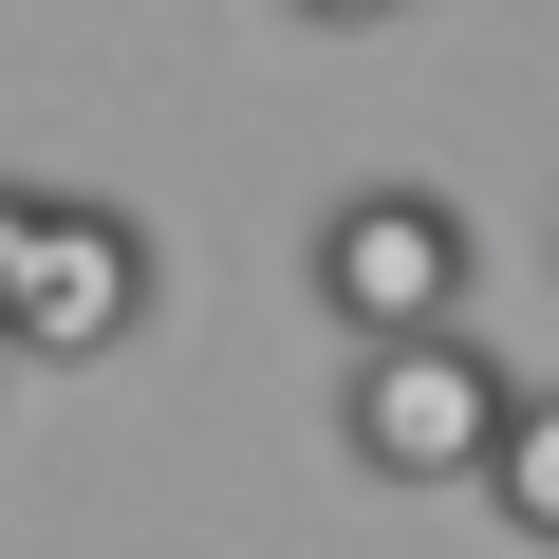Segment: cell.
<instances>
[{
	"instance_id": "1",
	"label": "cell",
	"mask_w": 559,
	"mask_h": 559,
	"mask_svg": "<svg viewBox=\"0 0 559 559\" xmlns=\"http://www.w3.org/2000/svg\"><path fill=\"white\" fill-rule=\"evenodd\" d=\"M503 411H522V373H503V355H485L466 318L355 336V373H336V448H355L373 485H485Z\"/></svg>"
},
{
	"instance_id": "2",
	"label": "cell",
	"mask_w": 559,
	"mask_h": 559,
	"mask_svg": "<svg viewBox=\"0 0 559 559\" xmlns=\"http://www.w3.org/2000/svg\"><path fill=\"white\" fill-rule=\"evenodd\" d=\"M466 261H485V242H466L448 187H411V168H392V187H336V205H318V318H336V336L466 318Z\"/></svg>"
},
{
	"instance_id": "3",
	"label": "cell",
	"mask_w": 559,
	"mask_h": 559,
	"mask_svg": "<svg viewBox=\"0 0 559 559\" xmlns=\"http://www.w3.org/2000/svg\"><path fill=\"white\" fill-rule=\"evenodd\" d=\"M131 318H150V224L38 187V261H20V299H0V373H75V355H112Z\"/></svg>"
},
{
	"instance_id": "4",
	"label": "cell",
	"mask_w": 559,
	"mask_h": 559,
	"mask_svg": "<svg viewBox=\"0 0 559 559\" xmlns=\"http://www.w3.org/2000/svg\"><path fill=\"white\" fill-rule=\"evenodd\" d=\"M485 503H503L522 540H559V392H522V411H503V448H485Z\"/></svg>"
},
{
	"instance_id": "5",
	"label": "cell",
	"mask_w": 559,
	"mask_h": 559,
	"mask_svg": "<svg viewBox=\"0 0 559 559\" xmlns=\"http://www.w3.org/2000/svg\"><path fill=\"white\" fill-rule=\"evenodd\" d=\"M280 20H318V38H373V20H411V0H280Z\"/></svg>"
},
{
	"instance_id": "6",
	"label": "cell",
	"mask_w": 559,
	"mask_h": 559,
	"mask_svg": "<svg viewBox=\"0 0 559 559\" xmlns=\"http://www.w3.org/2000/svg\"><path fill=\"white\" fill-rule=\"evenodd\" d=\"M20 261H38V187H0V299H20Z\"/></svg>"
}]
</instances>
